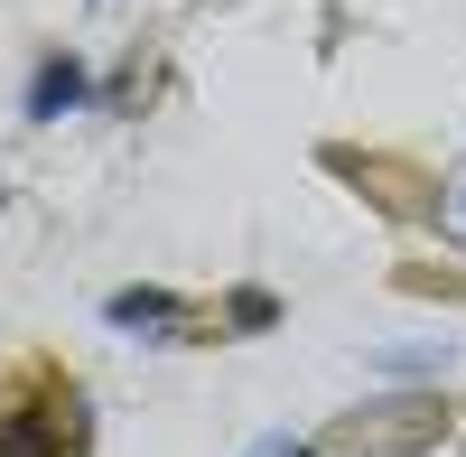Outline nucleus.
<instances>
[{"label": "nucleus", "instance_id": "obj_5", "mask_svg": "<svg viewBox=\"0 0 466 457\" xmlns=\"http://www.w3.org/2000/svg\"><path fill=\"white\" fill-rule=\"evenodd\" d=\"M85 103H94V75L75 56H47L28 75V122H66V112H85Z\"/></svg>", "mask_w": 466, "mask_h": 457}, {"label": "nucleus", "instance_id": "obj_10", "mask_svg": "<svg viewBox=\"0 0 466 457\" xmlns=\"http://www.w3.org/2000/svg\"><path fill=\"white\" fill-rule=\"evenodd\" d=\"M252 457H308V439H252Z\"/></svg>", "mask_w": 466, "mask_h": 457}, {"label": "nucleus", "instance_id": "obj_9", "mask_svg": "<svg viewBox=\"0 0 466 457\" xmlns=\"http://www.w3.org/2000/svg\"><path fill=\"white\" fill-rule=\"evenodd\" d=\"M430 224L466 252V168H448V187H439V206H430Z\"/></svg>", "mask_w": 466, "mask_h": 457}, {"label": "nucleus", "instance_id": "obj_6", "mask_svg": "<svg viewBox=\"0 0 466 457\" xmlns=\"http://www.w3.org/2000/svg\"><path fill=\"white\" fill-rule=\"evenodd\" d=\"M270 327H280V289H261V280L224 289V309H215V336H270Z\"/></svg>", "mask_w": 466, "mask_h": 457}, {"label": "nucleus", "instance_id": "obj_2", "mask_svg": "<svg viewBox=\"0 0 466 457\" xmlns=\"http://www.w3.org/2000/svg\"><path fill=\"white\" fill-rule=\"evenodd\" d=\"M0 457H85V401H75L66 383L10 401L0 411Z\"/></svg>", "mask_w": 466, "mask_h": 457}, {"label": "nucleus", "instance_id": "obj_3", "mask_svg": "<svg viewBox=\"0 0 466 457\" xmlns=\"http://www.w3.org/2000/svg\"><path fill=\"white\" fill-rule=\"evenodd\" d=\"M103 327L140 336V346H197V336H215V318H197L177 289H149V280L112 289V299H103Z\"/></svg>", "mask_w": 466, "mask_h": 457}, {"label": "nucleus", "instance_id": "obj_8", "mask_svg": "<svg viewBox=\"0 0 466 457\" xmlns=\"http://www.w3.org/2000/svg\"><path fill=\"white\" fill-rule=\"evenodd\" d=\"M94 94L131 112V103H149V94H159V66H149V56H131V66H122V75H112V85H94Z\"/></svg>", "mask_w": 466, "mask_h": 457}, {"label": "nucleus", "instance_id": "obj_7", "mask_svg": "<svg viewBox=\"0 0 466 457\" xmlns=\"http://www.w3.org/2000/svg\"><path fill=\"white\" fill-rule=\"evenodd\" d=\"M373 373H410V383H420V373H448V346H439V336H410V346H373Z\"/></svg>", "mask_w": 466, "mask_h": 457}, {"label": "nucleus", "instance_id": "obj_1", "mask_svg": "<svg viewBox=\"0 0 466 457\" xmlns=\"http://www.w3.org/2000/svg\"><path fill=\"white\" fill-rule=\"evenodd\" d=\"M448 430H457L448 392L392 383V392H373V401H355V411H336V421L308 439V457H430Z\"/></svg>", "mask_w": 466, "mask_h": 457}, {"label": "nucleus", "instance_id": "obj_4", "mask_svg": "<svg viewBox=\"0 0 466 457\" xmlns=\"http://www.w3.org/2000/svg\"><path fill=\"white\" fill-rule=\"evenodd\" d=\"M327 168H336L345 187H355V197H373L392 224H420V215L439 206V187H430V178H410V168H382V159H355V149H327Z\"/></svg>", "mask_w": 466, "mask_h": 457}]
</instances>
